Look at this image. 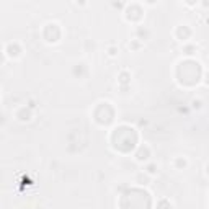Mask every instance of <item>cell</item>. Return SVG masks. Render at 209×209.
Instances as JSON below:
<instances>
[{
  "mask_svg": "<svg viewBox=\"0 0 209 209\" xmlns=\"http://www.w3.org/2000/svg\"><path fill=\"white\" fill-rule=\"evenodd\" d=\"M150 157V149L149 146H142V147H139V152L136 154V159L139 162H144V160H147Z\"/></svg>",
  "mask_w": 209,
  "mask_h": 209,
  "instance_id": "1",
  "label": "cell"
},
{
  "mask_svg": "<svg viewBox=\"0 0 209 209\" xmlns=\"http://www.w3.org/2000/svg\"><path fill=\"white\" fill-rule=\"evenodd\" d=\"M136 181H137V183H141V185H147V183L150 181L149 173H139V175L136 177Z\"/></svg>",
  "mask_w": 209,
  "mask_h": 209,
  "instance_id": "2",
  "label": "cell"
},
{
  "mask_svg": "<svg viewBox=\"0 0 209 209\" xmlns=\"http://www.w3.org/2000/svg\"><path fill=\"white\" fill-rule=\"evenodd\" d=\"M157 172H159V167H157L155 164H150V165H147V170H146V173H149V175H155Z\"/></svg>",
  "mask_w": 209,
  "mask_h": 209,
  "instance_id": "3",
  "label": "cell"
},
{
  "mask_svg": "<svg viewBox=\"0 0 209 209\" xmlns=\"http://www.w3.org/2000/svg\"><path fill=\"white\" fill-rule=\"evenodd\" d=\"M175 164H177V167H178V168H181V167L185 168V167L188 165V162H186V159H181V157H178V159L175 160Z\"/></svg>",
  "mask_w": 209,
  "mask_h": 209,
  "instance_id": "4",
  "label": "cell"
},
{
  "mask_svg": "<svg viewBox=\"0 0 209 209\" xmlns=\"http://www.w3.org/2000/svg\"><path fill=\"white\" fill-rule=\"evenodd\" d=\"M206 83H207V85H209V72H207V74H206Z\"/></svg>",
  "mask_w": 209,
  "mask_h": 209,
  "instance_id": "5",
  "label": "cell"
},
{
  "mask_svg": "<svg viewBox=\"0 0 209 209\" xmlns=\"http://www.w3.org/2000/svg\"><path fill=\"white\" fill-rule=\"evenodd\" d=\"M207 173H209V165H207Z\"/></svg>",
  "mask_w": 209,
  "mask_h": 209,
  "instance_id": "6",
  "label": "cell"
}]
</instances>
